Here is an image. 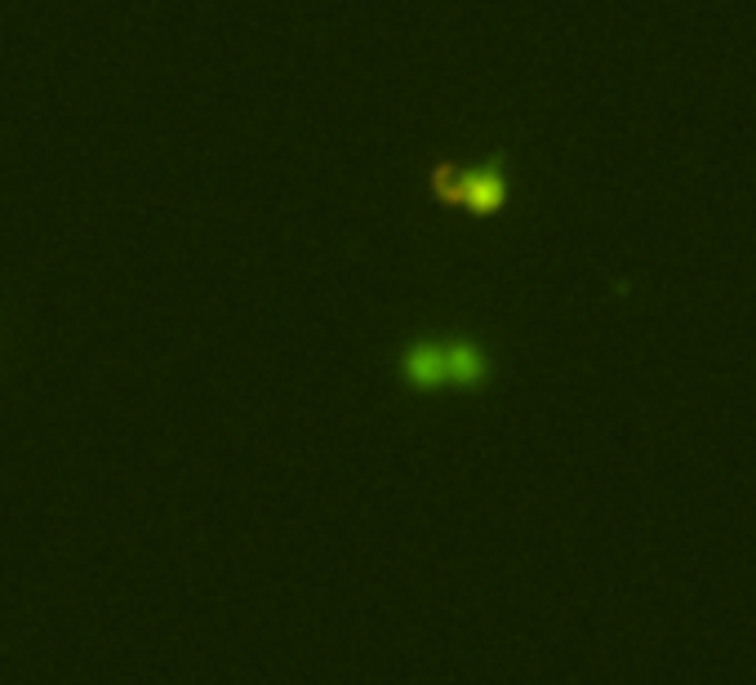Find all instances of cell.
<instances>
[{
  "mask_svg": "<svg viewBox=\"0 0 756 685\" xmlns=\"http://www.w3.org/2000/svg\"><path fill=\"white\" fill-rule=\"evenodd\" d=\"M445 201H459V205H472V210H498L503 205V179L498 175H467L459 179L454 188H441Z\"/></svg>",
  "mask_w": 756,
  "mask_h": 685,
  "instance_id": "obj_2",
  "label": "cell"
},
{
  "mask_svg": "<svg viewBox=\"0 0 756 685\" xmlns=\"http://www.w3.org/2000/svg\"><path fill=\"white\" fill-rule=\"evenodd\" d=\"M489 374L485 357L476 343H450L445 348V383H459V388H481Z\"/></svg>",
  "mask_w": 756,
  "mask_h": 685,
  "instance_id": "obj_1",
  "label": "cell"
},
{
  "mask_svg": "<svg viewBox=\"0 0 756 685\" xmlns=\"http://www.w3.org/2000/svg\"><path fill=\"white\" fill-rule=\"evenodd\" d=\"M405 374H409L414 388H441L445 383V348L418 343V348L405 357Z\"/></svg>",
  "mask_w": 756,
  "mask_h": 685,
  "instance_id": "obj_3",
  "label": "cell"
}]
</instances>
